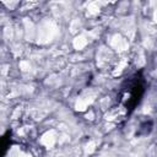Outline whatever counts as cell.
Masks as SVG:
<instances>
[{"instance_id":"1","label":"cell","mask_w":157,"mask_h":157,"mask_svg":"<svg viewBox=\"0 0 157 157\" xmlns=\"http://www.w3.org/2000/svg\"><path fill=\"white\" fill-rule=\"evenodd\" d=\"M146 90V80L142 71L130 75L120 86L117 94V109L123 117H129L140 104Z\"/></svg>"}]
</instances>
